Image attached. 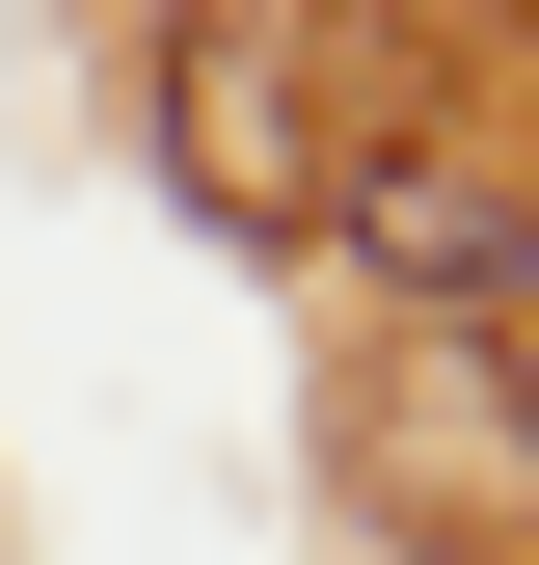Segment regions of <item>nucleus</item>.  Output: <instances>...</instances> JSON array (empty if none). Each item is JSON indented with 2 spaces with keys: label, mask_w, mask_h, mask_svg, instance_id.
Returning <instances> with one entry per match:
<instances>
[{
  "label": "nucleus",
  "mask_w": 539,
  "mask_h": 565,
  "mask_svg": "<svg viewBox=\"0 0 539 565\" xmlns=\"http://www.w3.org/2000/svg\"><path fill=\"white\" fill-rule=\"evenodd\" d=\"M162 108H189V216H324V135H297V54H270V28H189L162 54Z\"/></svg>",
  "instance_id": "obj_2"
},
{
  "label": "nucleus",
  "mask_w": 539,
  "mask_h": 565,
  "mask_svg": "<svg viewBox=\"0 0 539 565\" xmlns=\"http://www.w3.org/2000/svg\"><path fill=\"white\" fill-rule=\"evenodd\" d=\"M324 216H351L378 297H539V162L486 108H432V135H378V162H324Z\"/></svg>",
  "instance_id": "obj_1"
}]
</instances>
